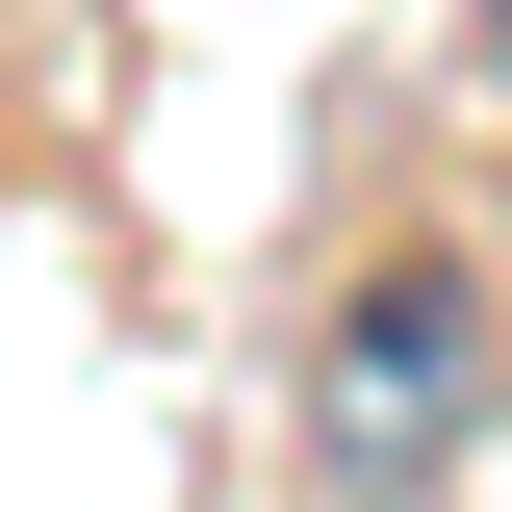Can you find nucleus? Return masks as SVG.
<instances>
[{
	"label": "nucleus",
	"instance_id": "1",
	"mask_svg": "<svg viewBox=\"0 0 512 512\" xmlns=\"http://www.w3.org/2000/svg\"><path fill=\"white\" fill-rule=\"evenodd\" d=\"M308 410H333V487H436L461 461V410H487V282L461 256H359L333 282V359H308Z\"/></svg>",
	"mask_w": 512,
	"mask_h": 512
},
{
	"label": "nucleus",
	"instance_id": "2",
	"mask_svg": "<svg viewBox=\"0 0 512 512\" xmlns=\"http://www.w3.org/2000/svg\"><path fill=\"white\" fill-rule=\"evenodd\" d=\"M487 103H512V0H487Z\"/></svg>",
	"mask_w": 512,
	"mask_h": 512
}]
</instances>
